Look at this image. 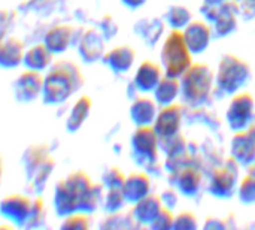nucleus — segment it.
Segmentation results:
<instances>
[{"label":"nucleus","mask_w":255,"mask_h":230,"mask_svg":"<svg viewBox=\"0 0 255 230\" xmlns=\"http://www.w3.org/2000/svg\"><path fill=\"white\" fill-rule=\"evenodd\" d=\"M43 78L40 76L39 70L30 69L24 72L15 84V93L19 100L28 102L33 100L40 91H43Z\"/></svg>","instance_id":"obj_3"},{"label":"nucleus","mask_w":255,"mask_h":230,"mask_svg":"<svg viewBox=\"0 0 255 230\" xmlns=\"http://www.w3.org/2000/svg\"><path fill=\"white\" fill-rule=\"evenodd\" d=\"M88 106H90V102L87 100V97L78 100V103L75 105V108H73V111H72V114L69 117V121H67L69 129L75 130V129L79 127V124L84 121V118H85V115L88 112Z\"/></svg>","instance_id":"obj_8"},{"label":"nucleus","mask_w":255,"mask_h":230,"mask_svg":"<svg viewBox=\"0 0 255 230\" xmlns=\"http://www.w3.org/2000/svg\"><path fill=\"white\" fill-rule=\"evenodd\" d=\"M69 39H70V27L64 25V24H60V25L52 27L46 33L45 45L52 52H63L67 48L69 42H70Z\"/></svg>","instance_id":"obj_7"},{"label":"nucleus","mask_w":255,"mask_h":230,"mask_svg":"<svg viewBox=\"0 0 255 230\" xmlns=\"http://www.w3.org/2000/svg\"><path fill=\"white\" fill-rule=\"evenodd\" d=\"M24 45L16 37L0 40V66L15 67L24 60Z\"/></svg>","instance_id":"obj_5"},{"label":"nucleus","mask_w":255,"mask_h":230,"mask_svg":"<svg viewBox=\"0 0 255 230\" xmlns=\"http://www.w3.org/2000/svg\"><path fill=\"white\" fill-rule=\"evenodd\" d=\"M0 174H1V165H0Z\"/></svg>","instance_id":"obj_10"},{"label":"nucleus","mask_w":255,"mask_h":230,"mask_svg":"<svg viewBox=\"0 0 255 230\" xmlns=\"http://www.w3.org/2000/svg\"><path fill=\"white\" fill-rule=\"evenodd\" d=\"M84 175L82 174H73L67 180L60 181L55 190V205L57 211L60 214L69 213L78 207V193L85 192V183H84Z\"/></svg>","instance_id":"obj_2"},{"label":"nucleus","mask_w":255,"mask_h":230,"mask_svg":"<svg viewBox=\"0 0 255 230\" xmlns=\"http://www.w3.org/2000/svg\"><path fill=\"white\" fill-rule=\"evenodd\" d=\"M52 60V51L45 45H34L31 46L25 54H24V61L28 66V69H34V70H40L45 69Z\"/></svg>","instance_id":"obj_6"},{"label":"nucleus","mask_w":255,"mask_h":230,"mask_svg":"<svg viewBox=\"0 0 255 230\" xmlns=\"http://www.w3.org/2000/svg\"><path fill=\"white\" fill-rule=\"evenodd\" d=\"M79 84V70L72 63L60 61L55 64L43 81V97L49 103L63 102L73 93Z\"/></svg>","instance_id":"obj_1"},{"label":"nucleus","mask_w":255,"mask_h":230,"mask_svg":"<svg viewBox=\"0 0 255 230\" xmlns=\"http://www.w3.org/2000/svg\"><path fill=\"white\" fill-rule=\"evenodd\" d=\"M31 211V202L22 195H10L0 204V213L12 222L22 223L28 219Z\"/></svg>","instance_id":"obj_4"},{"label":"nucleus","mask_w":255,"mask_h":230,"mask_svg":"<svg viewBox=\"0 0 255 230\" xmlns=\"http://www.w3.org/2000/svg\"><path fill=\"white\" fill-rule=\"evenodd\" d=\"M87 219L84 216H69L63 223V229H85Z\"/></svg>","instance_id":"obj_9"}]
</instances>
